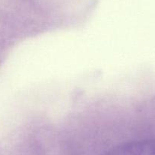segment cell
Here are the masks:
<instances>
[{
  "label": "cell",
  "mask_w": 155,
  "mask_h": 155,
  "mask_svg": "<svg viewBox=\"0 0 155 155\" xmlns=\"http://www.w3.org/2000/svg\"><path fill=\"white\" fill-rule=\"evenodd\" d=\"M104 155H155V140H142L115 147Z\"/></svg>",
  "instance_id": "obj_1"
}]
</instances>
